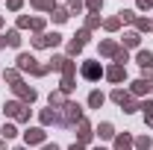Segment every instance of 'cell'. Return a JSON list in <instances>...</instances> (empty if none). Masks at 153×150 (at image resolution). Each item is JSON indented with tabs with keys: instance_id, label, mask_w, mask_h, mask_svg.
<instances>
[{
	"instance_id": "cell-26",
	"label": "cell",
	"mask_w": 153,
	"mask_h": 150,
	"mask_svg": "<svg viewBox=\"0 0 153 150\" xmlns=\"http://www.w3.org/2000/svg\"><path fill=\"white\" fill-rule=\"evenodd\" d=\"M59 91H62V94H71V91H74V76H62V85H59Z\"/></svg>"
},
{
	"instance_id": "cell-13",
	"label": "cell",
	"mask_w": 153,
	"mask_h": 150,
	"mask_svg": "<svg viewBox=\"0 0 153 150\" xmlns=\"http://www.w3.org/2000/svg\"><path fill=\"white\" fill-rule=\"evenodd\" d=\"M115 150H133V135L130 132H121L115 138Z\"/></svg>"
},
{
	"instance_id": "cell-10",
	"label": "cell",
	"mask_w": 153,
	"mask_h": 150,
	"mask_svg": "<svg viewBox=\"0 0 153 150\" xmlns=\"http://www.w3.org/2000/svg\"><path fill=\"white\" fill-rule=\"evenodd\" d=\"M91 135H94L91 124H88V121L82 118V121L76 124V141H79V144H88V141H91Z\"/></svg>"
},
{
	"instance_id": "cell-34",
	"label": "cell",
	"mask_w": 153,
	"mask_h": 150,
	"mask_svg": "<svg viewBox=\"0 0 153 150\" xmlns=\"http://www.w3.org/2000/svg\"><path fill=\"white\" fill-rule=\"evenodd\" d=\"M65 100H62V91H53L50 94V109H56V106H62Z\"/></svg>"
},
{
	"instance_id": "cell-39",
	"label": "cell",
	"mask_w": 153,
	"mask_h": 150,
	"mask_svg": "<svg viewBox=\"0 0 153 150\" xmlns=\"http://www.w3.org/2000/svg\"><path fill=\"white\" fill-rule=\"evenodd\" d=\"M30 24H33V18H27V15H21V18H18V27H21V30H27Z\"/></svg>"
},
{
	"instance_id": "cell-29",
	"label": "cell",
	"mask_w": 153,
	"mask_h": 150,
	"mask_svg": "<svg viewBox=\"0 0 153 150\" xmlns=\"http://www.w3.org/2000/svg\"><path fill=\"white\" fill-rule=\"evenodd\" d=\"M0 135H3V138H15V135H18V130H15V124H3V130H0Z\"/></svg>"
},
{
	"instance_id": "cell-7",
	"label": "cell",
	"mask_w": 153,
	"mask_h": 150,
	"mask_svg": "<svg viewBox=\"0 0 153 150\" xmlns=\"http://www.w3.org/2000/svg\"><path fill=\"white\" fill-rule=\"evenodd\" d=\"M56 44H62V36L59 33H47V36L33 38V47H56Z\"/></svg>"
},
{
	"instance_id": "cell-5",
	"label": "cell",
	"mask_w": 153,
	"mask_h": 150,
	"mask_svg": "<svg viewBox=\"0 0 153 150\" xmlns=\"http://www.w3.org/2000/svg\"><path fill=\"white\" fill-rule=\"evenodd\" d=\"M3 109H6L9 118H15V121H30V109H27V103H21V100H9Z\"/></svg>"
},
{
	"instance_id": "cell-27",
	"label": "cell",
	"mask_w": 153,
	"mask_h": 150,
	"mask_svg": "<svg viewBox=\"0 0 153 150\" xmlns=\"http://www.w3.org/2000/svg\"><path fill=\"white\" fill-rule=\"evenodd\" d=\"M118 18H121V24H135V12L133 9H124V12H118Z\"/></svg>"
},
{
	"instance_id": "cell-35",
	"label": "cell",
	"mask_w": 153,
	"mask_h": 150,
	"mask_svg": "<svg viewBox=\"0 0 153 150\" xmlns=\"http://www.w3.org/2000/svg\"><path fill=\"white\" fill-rule=\"evenodd\" d=\"M30 30H36V36H41V30H44V18H33Z\"/></svg>"
},
{
	"instance_id": "cell-44",
	"label": "cell",
	"mask_w": 153,
	"mask_h": 150,
	"mask_svg": "<svg viewBox=\"0 0 153 150\" xmlns=\"http://www.w3.org/2000/svg\"><path fill=\"white\" fill-rule=\"evenodd\" d=\"M15 150H30V147H15Z\"/></svg>"
},
{
	"instance_id": "cell-36",
	"label": "cell",
	"mask_w": 153,
	"mask_h": 150,
	"mask_svg": "<svg viewBox=\"0 0 153 150\" xmlns=\"http://www.w3.org/2000/svg\"><path fill=\"white\" fill-rule=\"evenodd\" d=\"M68 53H71V56H76V53H82V44H79V41H71V44H68Z\"/></svg>"
},
{
	"instance_id": "cell-31",
	"label": "cell",
	"mask_w": 153,
	"mask_h": 150,
	"mask_svg": "<svg viewBox=\"0 0 153 150\" xmlns=\"http://www.w3.org/2000/svg\"><path fill=\"white\" fill-rule=\"evenodd\" d=\"M100 27V15H88L85 18V30H97Z\"/></svg>"
},
{
	"instance_id": "cell-25",
	"label": "cell",
	"mask_w": 153,
	"mask_h": 150,
	"mask_svg": "<svg viewBox=\"0 0 153 150\" xmlns=\"http://www.w3.org/2000/svg\"><path fill=\"white\" fill-rule=\"evenodd\" d=\"M133 147H135V150H150L153 141L147 138V135H141V138H135V141H133Z\"/></svg>"
},
{
	"instance_id": "cell-23",
	"label": "cell",
	"mask_w": 153,
	"mask_h": 150,
	"mask_svg": "<svg viewBox=\"0 0 153 150\" xmlns=\"http://www.w3.org/2000/svg\"><path fill=\"white\" fill-rule=\"evenodd\" d=\"M30 6H36V9H47V12H53V9H56V3H53V0H30Z\"/></svg>"
},
{
	"instance_id": "cell-33",
	"label": "cell",
	"mask_w": 153,
	"mask_h": 150,
	"mask_svg": "<svg viewBox=\"0 0 153 150\" xmlns=\"http://www.w3.org/2000/svg\"><path fill=\"white\" fill-rule=\"evenodd\" d=\"M68 12H71V15H79V12H82V3H79V0H68Z\"/></svg>"
},
{
	"instance_id": "cell-43",
	"label": "cell",
	"mask_w": 153,
	"mask_h": 150,
	"mask_svg": "<svg viewBox=\"0 0 153 150\" xmlns=\"http://www.w3.org/2000/svg\"><path fill=\"white\" fill-rule=\"evenodd\" d=\"M0 150H6V138H0Z\"/></svg>"
},
{
	"instance_id": "cell-42",
	"label": "cell",
	"mask_w": 153,
	"mask_h": 150,
	"mask_svg": "<svg viewBox=\"0 0 153 150\" xmlns=\"http://www.w3.org/2000/svg\"><path fill=\"white\" fill-rule=\"evenodd\" d=\"M41 150H59V147H56V144H44Z\"/></svg>"
},
{
	"instance_id": "cell-16",
	"label": "cell",
	"mask_w": 153,
	"mask_h": 150,
	"mask_svg": "<svg viewBox=\"0 0 153 150\" xmlns=\"http://www.w3.org/2000/svg\"><path fill=\"white\" fill-rule=\"evenodd\" d=\"M50 15H53V21H56V24H65V21L71 18V12H68V6H56V9L50 12Z\"/></svg>"
},
{
	"instance_id": "cell-17",
	"label": "cell",
	"mask_w": 153,
	"mask_h": 150,
	"mask_svg": "<svg viewBox=\"0 0 153 150\" xmlns=\"http://www.w3.org/2000/svg\"><path fill=\"white\" fill-rule=\"evenodd\" d=\"M138 41H141V38H138V33H135V30L124 33V38H121V44H124V47H138Z\"/></svg>"
},
{
	"instance_id": "cell-9",
	"label": "cell",
	"mask_w": 153,
	"mask_h": 150,
	"mask_svg": "<svg viewBox=\"0 0 153 150\" xmlns=\"http://www.w3.org/2000/svg\"><path fill=\"white\" fill-rule=\"evenodd\" d=\"M103 76H106L109 82H124V79H127V68L115 62V65H109V68H106V74H103Z\"/></svg>"
},
{
	"instance_id": "cell-20",
	"label": "cell",
	"mask_w": 153,
	"mask_h": 150,
	"mask_svg": "<svg viewBox=\"0 0 153 150\" xmlns=\"http://www.w3.org/2000/svg\"><path fill=\"white\" fill-rule=\"evenodd\" d=\"M97 135H100V138H115V127L106 121V124H100V127H97Z\"/></svg>"
},
{
	"instance_id": "cell-18",
	"label": "cell",
	"mask_w": 153,
	"mask_h": 150,
	"mask_svg": "<svg viewBox=\"0 0 153 150\" xmlns=\"http://www.w3.org/2000/svg\"><path fill=\"white\" fill-rule=\"evenodd\" d=\"M150 30H153L150 18H135V33H150Z\"/></svg>"
},
{
	"instance_id": "cell-22",
	"label": "cell",
	"mask_w": 153,
	"mask_h": 150,
	"mask_svg": "<svg viewBox=\"0 0 153 150\" xmlns=\"http://www.w3.org/2000/svg\"><path fill=\"white\" fill-rule=\"evenodd\" d=\"M138 109L144 112V121H147V124H153V100H144Z\"/></svg>"
},
{
	"instance_id": "cell-28",
	"label": "cell",
	"mask_w": 153,
	"mask_h": 150,
	"mask_svg": "<svg viewBox=\"0 0 153 150\" xmlns=\"http://www.w3.org/2000/svg\"><path fill=\"white\" fill-rule=\"evenodd\" d=\"M85 9H88L91 15H97V12L103 9V0H85Z\"/></svg>"
},
{
	"instance_id": "cell-37",
	"label": "cell",
	"mask_w": 153,
	"mask_h": 150,
	"mask_svg": "<svg viewBox=\"0 0 153 150\" xmlns=\"http://www.w3.org/2000/svg\"><path fill=\"white\" fill-rule=\"evenodd\" d=\"M76 41L85 47V44H88V30H79V33H76Z\"/></svg>"
},
{
	"instance_id": "cell-47",
	"label": "cell",
	"mask_w": 153,
	"mask_h": 150,
	"mask_svg": "<svg viewBox=\"0 0 153 150\" xmlns=\"http://www.w3.org/2000/svg\"><path fill=\"white\" fill-rule=\"evenodd\" d=\"M150 91H153V88H150Z\"/></svg>"
},
{
	"instance_id": "cell-41",
	"label": "cell",
	"mask_w": 153,
	"mask_h": 150,
	"mask_svg": "<svg viewBox=\"0 0 153 150\" xmlns=\"http://www.w3.org/2000/svg\"><path fill=\"white\" fill-rule=\"evenodd\" d=\"M68 150H85V144H79V141H74V144H71Z\"/></svg>"
},
{
	"instance_id": "cell-1",
	"label": "cell",
	"mask_w": 153,
	"mask_h": 150,
	"mask_svg": "<svg viewBox=\"0 0 153 150\" xmlns=\"http://www.w3.org/2000/svg\"><path fill=\"white\" fill-rule=\"evenodd\" d=\"M79 121H82V109H79V103L65 100V103H62V115H59V127H76Z\"/></svg>"
},
{
	"instance_id": "cell-11",
	"label": "cell",
	"mask_w": 153,
	"mask_h": 150,
	"mask_svg": "<svg viewBox=\"0 0 153 150\" xmlns=\"http://www.w3.org/2000/svg\"><path fill=\"white\" fill-rule=\"evenodd\" d=\"M153 88V82H147V79H135L133 85H130V94H135V97H141V94H147Z\"/></svg>"
},
{
	"instance_id": "cell-24",
	"label": "cell",
	"mask_w": 153,
	"mask_h": 150,
	"mask_svg": "<svg viewBox=\"0 0 153 150\" xmlns=\"http://www.w3.org/2000/svg\"><path fill=\"white\" fill-rule=\"evenodd\" d=\"M138 65H141V68L153 65V53H150V50H138Z\"/></svg>"
},
{
	"instance_id": "cell-32",
	"label": "cell",
	"mask_w": 153,
	"mask_h": 150,
	"mask_svg": "<svg viewBox=\"0 0 153 150\" xmlns=\"http://www.w3.org/2000/svg\"><path fill=\"white\" fill-rule=\"evenodd\" d=\"M115 62H118V65H124V62H130V53H127V47H121V50L115 53Z\"/></svg>"
},
{
	"instance_id": "cell-6",
	"label": "cell",
	"mask_w": 153,
	"mask_h": 150,
	"mask_svg": "<svg viewBox=\"0 0 153 150\" xmlns=\"http://www.w3.org/2000/svg\"><path fill=\"white\" fill-rule=\"evenodd\" d=\"M12 91L18 94V97H21V103H27V106H30V103H33V100L38 97V94H36V88H30L27 82H18V85H12Z\"/></svg>"
},
{
	"instance_id": "cell-46",
	"label": "cell",
	"mask_w": 153,
	"mask_h": 150,
	"mask_svg": "<svg viewBox=\"0 0 153 150\" xmlns=\"http://www.w3.org/2000/svg\"><path fill=\"white\" fill-rule=\"evenodd\" d=\"M0 27H3V18H0Z\"/></svg>"
},
{
	"instance_id": "cell-30",
	"label": "cell",
	"mask_w": 153,
	"mask_h": 150,
	"mask_svg": "<svg viewBox=\"0 0 153 150\" xmlns=\"http://www.w3.org/2000/svg\"><path fill=\"white\" fill-rule=\"evenodd\" d=\"M103 27H106L109 33H115V30H121V18H106V21H103Z\"/></svg>"
},
{
	"instance_id": "cell-4",
	"label": "cell",
	"mask_w": 153,
	"mask_h": 150,
	"mask_svg": "<svg viewBox=\"0 0 153 150\" xmlns=\"http://www.w3.org/2000/svg\"><path fill=\"white\" fill-rule=\"evenodd\" d=\"M112 100H115V103H118V106H121L127 115L138 109V103H135L133 97H130V91H124V88H115V91H112Z\"/></svg>"
},
{
	"instance_id": "cell-3",
	"label": "cell",
	"mask_w": 153,
	"mask_h": 150,
	"mask_svg": "<svg viewBox=\"0 0 153 150\" xmlns=\"http://www.w3.org/2000/svg\"><path fill=\"white\" fill-rule=\"evenodd\" d=\"M79 74H82V79L94 82V79H100V76L106 74V71H103V65H100V62L88 59V62H82V65H79Z\"/></svg>"
},
{
	"instance_id": "cell-12",
	"label": "cell",
	"mask_w": 153,
	"mask_h": 150,
	"mask_svg": "<svg viewBox=\"0 0 153 150\" xmlns=\"http://www.w3.org/2000/svg\"><path fill=\"white\" fill-rule=\"evenodd\" d=\"M121 50V44H115L112 38H106V41H100V56H112L115 59V53Z\"/></svg>"
},
{
	"instance_id": "cell-2",
	"label": "cell",
	"mask_w": 153,
	"mask_h": 150,
	"mask_svg": "<svg viewBox=\"0 0 153 150\" xmlns=\"http://www.w3.org/2000/svg\"><path fill=\"white\" fill-rule=\"evenodd\" d=\"M18 71H30L33 76H44L47 74V65H36L33 53H21L18 56Z\"/></svg>"
},
{
	"instance_id": "cell-19",
	"label": "cell",
	"mask_w": 153,
	"mask_h": 150,
	"mask_svg": "<svg viewBox=\"0 0 153 150\" xmlns=\"http://www.w3.org/2000/svg\"><path fill=\"white\" fill-rule=\"evenodd\" d=\"M3 79H6V82H12V85H18V82H21L18 68H6V71H3Z\"/></svg>"
},
{
	"instance_id": "cell-21",
	"label": "cell",
	"mask_w": 153,
	"mask_h": 150,
	"mask_svg": "<svg viewBox=\"0 0 153 150\" xmlns=\"http://www.w3.org/2000/svg\"><path fill=\"white\" fill-rule=\"evenodd\" d=\"M3 38H6V44H9V47H18V44H21V33H18V30H9Z\"/></svg>"
},
{
	"instance_id": "cell-14",
	"label": "cell",
	"mask_w": 153,
	"mask_h": 150,
	"mask_svg": "<svg viewBox=\"0 0 153 150\" xmlns=\"http://www.w3.org/2000/svg\"><path fill=\"white\" fill-rule=\"evenodd\" d=\"M38 118H41V124H44V127H47V124H59V109H44Z\"/></svg>"
},
{
	"instance_id": "cell-45",
	"label": "cell",
	"mask_w": 153,
	"mask_h": 150,
	"mask_svg": "<svg viewBox=\"0 0 153 150\" xmlns=\"http://www.w3.org/2000/svg\"><path fill=\"white\" fill-rule=\"evenodd\" d=\"M94 150H106V147H94Z\"/></svg>"
},
{
	"instance_id": "cell-8",
	"label": "cell",
	"mask_w": 153,
	"mask_h": 150,
	"mask_svg": "<svg viewBox=\"0 0 153 150\" xmlns=\"http://www.w3.org/2000/svg\"><path fill=\"white\" fill-rule=\"evenodd\" d=\"M44 138H47V132L41 130V127H30V130L24 132V141H27V147H30V144H44Z\"/></svg>"
},
{
	"instance_id": "cell-15",
	"label": "cell",
	"mask_w": 153,
	"mask_h": 150,
	"mask_svg": "<svg viewBox=\"0 0 153 150\" xmlns=\"http://www.w3.org/2000/svg\"><path fill=\"white\" fill-rule=\"evenodd\" d=\"M103 103H106V94L103 91H91L88 94V106H91V109H100Z\"/></svg>"
},
{
	"instance_id": "cell-40",
	"label": "cell",
	"mask_w": 153,
	"mask_h": 150,
	"mask_svg": "<svg viewBox=\"0 0 153 150\" xmlns=\"http://www.w3.org/2000/svg\"><path fill=\"white\" fill-rule=\"evenodd\" d=\"M138 6L141 9H153V0H138Z\"/></svg>"
},
{
	"instance_id": "cell-38",
	"label": "cell",
	"mask_w": 153,
	"mask_h": 150,
	"mask_svg": "<svg viewBox=\"0 0 153 150\" xmlns=\"http://www.w3.org/2000/svg\"><path fill=\"white\" fill-rule=\"evenodd\" d=\"M6 6H9V9H12V12H18L21 6H24V0H6Z\"/></svg>"
}]
</instances>
